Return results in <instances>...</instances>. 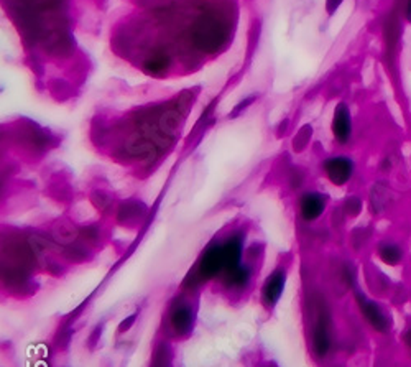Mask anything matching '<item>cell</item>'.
<instances>
[{"mask_svg":"<svg viewBox=\"0 0 411 367\" xmlns=\"http://www.w3.org/2000/svg\"><path fill=\"white\" fill-rule=\"evenodd\" d=\"M225 270V257L223 245H213L206 250L201 262H199L198 274L201 279H210L219 272Z\"/></svg>","mask_w":411,"mask_h":367,"instance_id":"2","label":"cell"},{"mask_svg":"<svg viewBox=\"0 0 411 367\" xmlns=\"http://www.w3.org/2000/svg\"><path fill=\"white\" fill-rule=\"evenodd\" d=\"M331 346L329 339V321L326 314H319L318 323H316L313 333V349L318 358H324L328 354Z\"/></svg>","mask_w":411,"mask_h":367,"instance_id":"6","label":"cell"},{"mask_svg":"<svg viewBox=\"0 0 411 367\" xmlns=\"http://www.w3.org/2000/svg\"><path fill=\"white\" fill-rule=\"evenodd\" d=\"M191 321H193V314L188 307L181 305L175 308V312L171 313V326L176 333H186L189 326H191Z\"/></svg>","mask_w":411,"mask_h":367,"instance_id":"9","label":"cell"},{"mask_svg":"<svg viewBox=\"0 0 411 367\" xmlns=\"http://www.w3.org/2000/svg\"><path fill=\"white\" fill-rule=\"evenodd\" d=\"M357 302H359L361 312L363 313V317H365L367 321L370 323V326L373 329H377L378 333H385L388 328V321L380 308H378L373 302L367 300L365 297L361 295V293H357Z\"/></svg>","mask_w":411,"mask_h":367,"instance_id":"3","label":"cell"},{"mask_svg":"<svg viewBox=\"0 0 411 367\" xmlns=\"http://www.w3.org/2000/svg\"><path fill=\"white\" fill-rule=\"evenodd\" d=\"M405 341H407V344H408V348H410V351H411V329L410 331L405 334Z\"/></svg>","mask_w":411,"mask_h":367,"instance_id":"16","label":"cell"},{"mask_svg":"<svg viewBox=\"0 0 411 367\" xmlns=\"http://www.w3.org/2000/svg\"><path fill=\"white\" fill-rule=\"evenodd\" d=\"M352 170H354V165L349 159L346 156H337V159H331L326 161V173H328V178L334 185H344L351 180Z\"/></svg>","mask_w":411,"mask_h":367,"instance_id":"4","label":"cell"},{"mask_svg":"<svg viewBox=\"0 0 411 367\" xmlns=\"http://www.w3.org/2000/svg\"><path fill=\"white\" fill-rule=\"evenodd\" d=\"M333 132L334 137L342 142V144L349 140L351 137V114L347 111L344 104H341V106L336 109L333 120Z\"/></svg>","mask_w":411,"mask_h":367,"instance_id":"7","label":"cell"},{"mask_svg":"<svg viewBox=\"0 0 411 367\" xmlns=\"http://www.w3.org/2000/svg\"><path fill=\"white\" fill-rule=\"evenodd\" d=\"M341 4L342 0H328V2H326V10H328V14H334Z\"/></svg>","mask_w":411,"mask_h":367,"instance_id":"14","label":"cell"},{"mask_svg":"<svg viewBox=\"0 0 411 367\" xmlns=\"http://www.w3.org/2000/svg\"><path fill=\"white\" fill-rule=\"evenodd\" d=\"M326 201L324 198L318 195V193H311V195H304L301 199V214L306 221H313V219L319 218L324 211Z\"/></svg>","mask_w":411,"mask_h":367,"instance_id":"8","label":"cell"},{"mask_svg":"<svg viewBox=\"0 0 411 367\" xmlns=\"http://www.w3.org/2000/svg\"><path fill=\"white\" fill-rule=\"evenodd\" d=\"M252 101H254V97H249V99H245V101H244V102H240V104H239V107H237L235 111L232 112V115H237V114H239V112H240V109H245V107H247V104H250Z\"/></svg>","mask_w":411,"mask_h":367,"instance_id":"15","label":"cell"},{"mask_svg":"<svg viewBox=\"0 0 411 367\" xmlns=\"http://www.w3.org/2000/svg\"><path fill=\"white\" fill-rule=\"evenodd\" d=\"M249 275H250L249 269L242 265H237L234 267V269L225 272V279H228V283L229 285H235V287L245 285L247 280H249Z\"/></svg>","mask_w":411,"mask_h":367,"instance_id":"10","label":"cell"},{"mask_svg":"<svg viewBox=\"0 0 411 367\" xmlns=\"http://www.w3.org/2000/svg\"><path fill=\"white\" fill-rule=\"evenodd\" d=\"M283 287H284V272L283 270H275L273 274L268 277L265 285H263V303L268 308L275 307V303L280 300L282 293H283Z\"/></svg>","mask_w":411,"mask_h":367,"instance_id":"5","label":"cell"},{"mask_svg":"<svg viewBox=\"0 0 411 367\" xmlns=\"http://www.w3.org/2000/svg\"><path fill=\"white\" fill-rule=\"evenodd\" d=\"M378 254H380V259L388 265H397L398 262L402 260V257H403L402 249H400L398 245H395V244L382 245L380 252H378Z\"/></svg>","mask_w":411,"mask_h":367,"instance_id":"11","label":"cell"},{"mask_svg":"<svg viewBox=\"0 0 411 367\" xmlns=\"http://www.w3.org/2000/svg\"><path fill=\"white\" fill-rule=\"evenodd\" d=\"M347 209H349V211H351L352 214L359 213V209H361L359 199H357V198H351L349 201H347Z\"/></svg>","mask_w":411,"mask_h":367,"instance_id":"13","label":"cell"},{"mask_svg":"<svg viewBox=\"0 0 411 367\" xmlns=\"http://www.w3.org/2000/svg\"><path fill=\"white\" fill-rule=\"evenodd\" d=\"M229 38V27L214 14H203L193 28L194 45L206 53H214Z\"/></svg>","mask_w":411,"mask_h":367,"instance_id":"1","label":"cell"},{"mask_svg":"<svg viewBox=\"0 0 411 367\" xmlns=\"http://www.w3.org/2000/svg\"><path fill=\"white\" fill-rule=\"evenodd\" d=\"M407 17L411 22V0H408V5H407Z\"/></svg>","mask_w":411,"mask_h":367,"instance_id":"17","label":"cell"},{"mask_svg":"<svg viewBox=\"0 0 411 367\" xmlns=\"http://www.w3.org/2000/svg\"><path fill=\"white\" fill-rule=\"evenodd\" d=\"M166 66H168V58L165 55H154L149 61L145 63L146 73L154 76L161 75V73L166 70Z\"/></svg>","mask_w":411,"mask_h":367,"instance_id":"12","label":"cell"}]
</instances>
